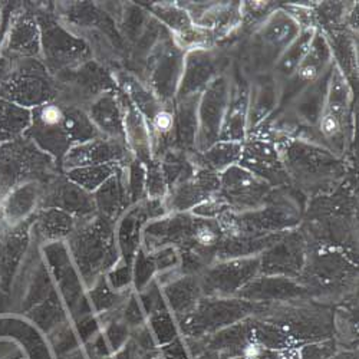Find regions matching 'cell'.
<instances>
[{
  "mask_svg": "<svg viewBox=\"0 0 359 359\" xmlns=\"http://www.w3.org/2000/svg\"><path fill=\"white\" fill-rule=\"evenodd\" d=\"M275 189L241 165H233L220 174L219 194L231 213H245L264 205Z\"/></svg>",
  "mask_w": 359,
  "mask_h": 359,
  "instance_id": "obj_10",
  "label": "cell"
},
{
  "mask_svg": "<svg viewBox=\"0 0 359 359\" xmlns=\"http://www.w3.org/2000/svg\"><path fill=\"white\" fill-rule=\"evenodd\" d=\"M250 104V82L243 76H230V95L219 141L245 142L248 138V118Z\"/></svg>",
  "mask_w": 359,
  "mask_h": 359,
  "instance_id": "obj_21",
  "label": "cell"
},
{
  "mask_svg": "<svg viewBox=\"0 0 359 359\" xmlns=\"http://www.w3.org/2000/svg\"><path fill=\"white\" fill-rule=\"evenodd\" d=\"M219 190L220 174L197 168L190 178L170 190L167 205L174 213H190L198 204L217 194Z\"/></svg>",
  "mask_w": 359,
  "mask_h": 359,
  "instance_id": "obj_18",
  "label": "cell"
},
{
  "mask_svg": "<svg viewBox=\"0 0 359 359\" xmlns=\"http://www.w3.org/2000/svg\"><path fill=\"white\" fill-rule=\"evenodd\" d=\"M260 275L299 280L308 259L306 242L301 231H287L278 243L260 256Z\"/></svg>",
  "mask_w": 359,
  "mask_h": 359,
  "instance_id": "obj_16",
  "label": "cell"
},
{
  "mask_svg": "<svg viewBox=\"0 0 359 359\" xmlns=\"http://www.w3.org/2000/svg\"><path fill=\"white\" fill-rule=\"evenodd\" d=\"M194 25L215 36L229 35L238 23L243 22L241 2H212L203 9L190 13Z\"/></svg>",
  "mask_w": 359,
  "mask_h": 359,
  "instance_id": "obj_23",
  "label": "cell"
},
{
  "mask_svg": "<svg viewBox=\"0 0 359 359\" xmlns=\"http://www.w3.org/2000/svg\"><path fill=\"white\" fill-rule=\"evenodd\" d=\"M200 95L178 100L174 102V149L186 154L196 153L197 133H198V108Z\"/></svg>",
  "mask_w": 359,
  "mask_h": 359,
  "instance_id": "obj_25",
  "label": "cell"
},
{
  "mask_svg": "<svg viewBox=\"0 0 359 359\" xmlns=\"http://www.w3.org/2000/svg\"><path fill=\"white\" fill-rule=\"evenodd\" d=\"M65 109V130L69 141L74 145L83 144L94 138L102 137L95 128L85 108L78 105H64Z\"/></svg>",
  "mask_w": 359,
  "mask_h": 359,
  "instance_id": "obj_29",
  "label": "cell"
},
{
  "mask_svg": "<svg viewBox=\"0 0 359 359\" xmlns=\"http://www.w3.org/2000/svg\"><path fill=\"white\" fill-rule=\"evenodd\" d=\"M280 86L271 74L257 75L250 83V104L248 118V135L260 128L279 107Z\"/></svg>",
  "mask_w": 359,
  "mask_h": 359,
  "instance_id": "obj_22",
  "label": "cell"
},
{
  "mask_svg": "<svg viewBox=\"0 0 359 359\" xmlns=\"http://www.w3.org/2000/svg\"><path fill=\"white\" fill-rule=\"evenodd\" d=\"M168 302L174 315L182 320L193 312V309L204 296L198 276L182 275L165 287Z\"/></svg>",
  "mask_w": 359,
  "mask_h": 359,
  "instance_id": "obj_26",
  "label": "cell"
},
{
  "mask_svg": "<svg viewBox=\"0 0 359 359\" xmlns=\"http://www.w3.org/2000/svg\"><path fill=\"white\" fill-rule=\"evenodd\" d=\"M31 112L32 121L26 131V137L57 164H61L72 148L65 130L64 105L52 101L34 108Z\"/></svg>",
  "mask_w": 359,
  "mask_h": 359,
  "instance_id": "obj_7",
  "label": "cell"
},
{
  "mask_svg": "<svg viewBox=\"0 0 359 359\" xmlns=\"http://www.w3.org/2000/svg\"><path fill=\"white\" fill-rule=\"evenodd\" d=\"M302 22L283 8L273 9L252 35L253 65L259 75L271 72L282 53L302 32Z\"/></svg>",
  "mask_w": 359,
  "mask_h": 359,
  "instance_id": "obj_5",
  "label": "cell"
},
{
  "mask_svg": "<svg viewBox=\"0 0 359 359\" xmlns=\"http://www.w3.org/2000/svg\"><path fill=\"white\" fill-rule=\"evenodd\" d=\"M334 64V55L320 27L316 29L313 41L294 74L280 86V100L276 112L285 109L299 94L319 81ZM275 112V114H276Z\"/></svg>",
  "mask_w": 359,
  "mask_h": 359,
  "instance_id": "obj_12",
  "label": "cell"
},
{
  "mask_svg": "<svg viewBox=\"0 0 359 359\" xmlns=\"http://www.w3.org/2000/svg\"><path fill=\"white\" fill-rule=\"evenodd\" d=\"M0 94L19 107H41L56 101L57 86L53 75L35 59H25L6 79L0 81Z\"/></svg>",
  "mask_w": 359,
  "mask_h": 359,
  "instance_id": "obj_6",
  "label": "cell"
},
{
  "mask_svg": "<svg viewBox=\"0 0 359 359\" xmlns=\"http://www.w3.org/2000/svg\"><path fill=\"white\" fill-rule=\"evenodd\" d=\"M306 294H309V290L296 279L259 275L238 290L234 297L259 305H271L276 302H292Z\"/></svg>",
  "mask_w": 359,
  "mask_h": 359,
  "instance_id": "obj_19",
  "label": "cell"
},
{
  "mask_svg": "<svg viewBox=\"0 0 359 359\" xmlns=\"http://www.w3.org/2000/svg\"><path fill=\"white\" fill-rule=\"evenodd\" d=\"M229 95L230 75L227 72L213 79L201 93L197 108L198 133L196 153H203L204 149L219 141L223 119L227 109Z\"/></svg>",
  "mask_w": 359,
  "mask_h": 359,
  "instance_id": "obj_11",
  "label": "cell"
},
{
  "mask_svg": "<svg viewBox=\"0 0 359 359\" xmlns=\"http://www.w3.org/2000/svg\"><path fill=\"white\" fill-rule=\"evenodd\" d=\"M260 275V257L219 260L198 275L204 296L234 297L237 292Z\"/></svg>",
  "mask_w": 359,
  "mask_h": 359,
  "instance_id": "obj_9",
  "label": "cell"
},
{
  "mask_svg": "<svg viewBox=\"0 0 359 359\" xmlns=\"http://www.w3.org/2000/svg\"><path fill=\"white\" fill-rule=\"evenodd\" d=\"M316 29L318 26H304L301 35H299L293 41V43L282 53V56L278 59L271 72H269L273 76L279 86H282L294 74L297 67L304 61V57L316 34Z\"/></svg>",
  "mask_w": 359,
  "mask_h": 359,
  "instance_id": "obj_28",
  "label": "cell"
},
{
  "mask_svg": "<svg viewBox=\"0 0 359 359\" xmlns=\"http://www.w3.org/2000/svg\"><path fill=\"white\" fill-rule=\"evenodd\" d=\"M297 352L301 359H329L335 355V344L332 341H315Z\"/></svg>",
  "mask_w": 359,
  "mask_h": 359,
  "instance_id": "obj_33",
  "label": "cell"
},
{
  "mask_svg": "<svg viewBox=\"0 0 359 359\" xmlns=\"http://www.w3.org/2000/svg\"><path fill=\"white\" fill-rule=\"evenodd\" d=\"M352 88L346 76L334 62L323 112L315 130V142L346 160L352 144Z\"/></svg>",
  "mask_w": 359,
  "mask_h": 359,
  "instance_id": "obj_2",
  "label": "cell"
},
{
  "mask_svg": "<svg viewBox=\"0 0 359 359\" xmlns=\"http://www.w3.org/2000/svg\"><path fill=\"white\" fill-rule=\"evenodd\" d=\"M13 50L20 52L26 56H38L41 52V31L38 23L31 16H23L16 22L12 34Z\"/></svg>",
  "mask_w": 359,
  "mask_h": 359,
  "instance_id": "obj_31",
  "label": "cell"
},
{
  "mask_svg": "<svg viewBox=\"0 0 359 359\" xmlns=\"http://www.w3.org/2000/svg\"><path fill=\"white\" fill-rule=\"evenodd\" d=\"M118 171V164L88 165L67 170V178L86 191L98 190L107 180Z\"/></svg>",
  "mask_w": 359,
  "mask_h": 359,
  "instance_id": "obj_32",
  "label": "cell"
},
{
  "mask_svg": "<svg viewBox=\"0 0 359 359\" xmlns=\"http://www.w3.org/2000/svg\"><path fill=\"white\" fill-rule=\"evenodd\" d=\"M275 193L271 200L256 210L245 213L229 212L223 215L219 222L224 230V236H269L294 230L301 223V216L290 201L276 200Z\"/></svg>",
  "mask_w": 359,
  "mask_h": 359,
  "instance_id": "obj_4",
  "label": "cell"
},
{
  "mask_svg": "<svg viewBox=\"0 0 359 359\" xmlns=\"http://www.w3.org/2000/svg\"><path fill=\"white\" fill-rule=\"evenodd\" d=\"M128 156L126 141H118L107 137H98L83 144L74 145L64 157L61 165L67 170L102 165V164H121Z\"/></svg>",
  "mask_w": 359,
  "mask_h": 359,
  "instance_id": "obj_20",
  "label": "cell"
},
{
  "mask_svg": "<svg viewBox=\"0 0 359 359\" xmlns=\"http://www.w3.org/2000/svg\"><path fill=\"white\" fill-rule=\"evenodd\" d=\"M242 147L243 142L217 141L212 147L204 149L203 153H193L190 157L197 168H205L216 174H222L241 161Z\"/></svg>",
  "mask_w": 359,
  "mask_h": 359,
  "instance_id": "obj_27",
  "label": "cell"
},
{
  "mask_svg": "<svg viewBox=\"0 0 359 359\" xmlns=\"http://www.w3.org/2000/svg\"><path fill=\"white\" fill-rule=\"evenodd\" d=\"M355 275V264L344 252L326 248L308 256L304 272L299 279H302L301 283L306 289L313 285L319 289L334 290L348 280H352Z\"/></svg>",
  "mask_w": 359,
  "mask_h": 359,
  "instance_id": "obj_15",
  "label": "cell"
},
{
  "mask_svg": "<svg viewBox=\"0 0 359 359\" xmlns=\"http://www.w3.org/2000/svg\"><path fill=\"white\" fill-rule=\"evenodd\" d=\"M238 165L263 180L275 190L292 187L276 142L266 137H248Z\"/></svg>",
  "mask_w": 359,
  "mask_h": 359,
  "instance_id": "obj_13",
  "label": "cell"
},
{
  "mask_svg": "<svg viewBox=\"0 0 359 359\" xmlns=\"http://www.w3.org/2000/svg\"><path fill=\"white\" fill-rule=\"evenodd\" d=\"M223 65L222 55L212 48L205 46L187 50L175 101L201 95L208 83L224 74Z\"/></svg>",
  "mask_w": 359,
  "mask_h": 359,
  "instance_id": "obj_17",
  "label": "cell"
},
{
  "mask_svg": "<svg viewBox=\"0 0 359 359\" xmlns=\"http://www.w3.org/2000/svg\"><path fill=\"white\" fill-rule=\"evenodd\" d=\"M32 121V112L19 107L0 101V141L13 140L29 128Z\"/></svg>",
  "mask_w": 359,
  "mask_h": 359,
  "instance_id": "obj_30",
  "label": "cell"
},
{
  "mask_svg": "<svg viewBox=\"0 0 359 359\" xmlns=\"http://www.w3.org/2000/svg\"><path fill=\"white\" fill-rule=\"evenodd\" d=\"M264 306L241 297L203 296L193 312L180 320V323L187 337H210L255 313H262Z\"/></svg>",
  "mask_w": 359,
  "mask_h": 359,
  "instance_id": "obj_3",
  "label": "cell"
},
{
  "mask_svg": "<svg viewBox=\"0 0 359 359\" xmlns=\"http://www.w3.org/2000/svg\"><path fill=\"white\" fill-rule=\"evenodd\" d=\"M186 52L180 46L172 34L158 43L149 74V83L154 95L164 105H174L180 81L183 75Z\"/></svg>",
  "mask_w": 359,
  "mask_h": 359,
  "instance_id": "obj_14",
  "label": "cell"
},
{
  "mask_svg": "<svg viewBox=\"0 0 359 359\" xmlns=\"http://www.w3.org/2000/svg\"><path fill=\"white\" fill-rule=\"evenodd\" d=\"M292 187L326 193L335 190L349 174L348 161L326 147L297 137L275 141Z\"/></svg>",
  "mask_w": 359,
  "mask_h": 359,
  "instance_id": "obj_1",
  "label": "cell"
},
{
  "mask_svg": "<svg viewBox=\"0 0 359 359\" xmlns=\"http://www.w3.org/2000/svg\"><path fill=\"white\" fill-rule=\"evenodd\" d=\"M86 112L102 137L126 141L124 108L114 93H107L89 104Z\"/></svg>",
  "mask_w": 359,
  "mask_h": 359,
  "instance_id": "obj_24",
  "label": "cell"
},
{
  "mask_svg": "<svg viewBox=\"0 0 359 359\" xmlns=\"http://www.w3.org/2000/svg\"><path fill=\"white\" fill-rule=\"evenodd\" d=\"M41 46L50 75L75 68L89 61L88 45L52 19H41Z\"/></svg>",
  "mask_w": 359,
  "mask_h": 359,
  "instance_id": "obj_8",
  "label": "cell"
},
{
  "mask_svg": "<svg viewBox=\"0 0 359 359\" xmlns=\"http://www.w3.org/2000/svg\"><path fill=\"white\" fill-rule=\"evenodd\" d=\"M227 359H246L245 356H229Z\"/></svg>",
  "mask_w": 359,
  "mask_h": 359,
  "instance_id": "obj_34",
  "label": "cell"
}]
</instances>
